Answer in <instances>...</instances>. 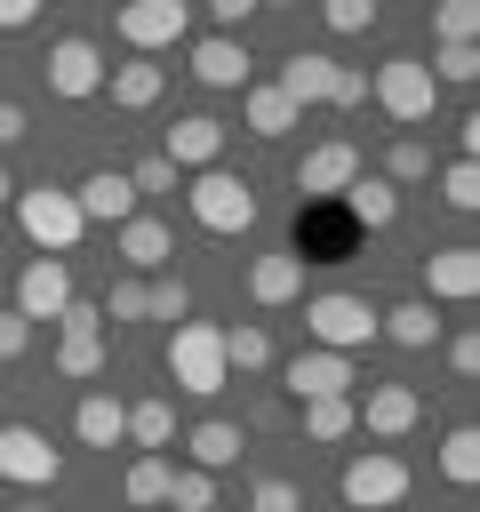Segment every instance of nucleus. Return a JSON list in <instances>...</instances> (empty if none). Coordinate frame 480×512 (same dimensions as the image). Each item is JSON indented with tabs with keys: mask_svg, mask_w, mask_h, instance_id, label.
I'll list each match as a JSON object with an SVG mask.
<instances>
[{
	"mask_svg": "<svg viewBox=\"0 0 480 512\" xmlns=\"http://www.w3.org/2000/svg\"><path fill=\"white\" fill-rule=\"evenodd\" d=\"M192 216H200V232H248L256 224V192H248V176H232V168H208V176H192Z\"/></svg>",
	"mask_w": 480,
	"mask_h": 512,
	"instance_id": "nucleus-7",
	"label": "nucleus"
},
{
	"mask_svg": "<svg viewBox=\"0 0 480 512\" xmlns=\"http://www.w3.org/2000/svg\"><path fill=\"white\" fill-rule=\"evenodd\" d=\"M104 88H112V104H120V112H152V104H160V88H168V72L136 56V64H112V72H104Z\"/></svg>",
	"mask_w": 480,
	"mask_h": 512,
	"instance_id": "nucleus-25",
	"label": "nucleus"
},
{
	"mask_svg": "<svg viewBox=\"0 0 480 512\" xmlns=\"http://www.w3.org/2000/svg\"><path fill=\"white\" fill-rule=\"evenodd\" d=\"M96 312H104V320H144V280H136V272H128V280H112V296H104Z\"/></svg>",
	"mask_w": 480,
	"mask_h": 512,
	"instance_id": "nucleus-40",
	"label": "nucleus"
},
{
	"mask_svg": "<svg viewBox=\"0 0 480 512\" xmlns=\"http://www.w3.org/2000/svg\"><path fill=\"white\" fill-rule=\"evenodd\" d=\"M72 304V264L64 256H32L24 272H16V312L24 320H56Z\"/></svg>",
	"mask_w": 480,
	"mask_h": 512,
	"instance_id": "nucleus-12",
	"label": "nucleus"
},
{
	"mask_svg": "<svg viewBox=\"0 0 480 512\" xmlns=\"http://www.w3.org/2000/svg\"><path fill=\"white\" fill-rule=\"evenodd\" d=\"M192 80L200 88H248V40H224V32L192 40Z\"/></svg>",
	"mask_w": 480,
	"mask_h": 512,
	"instance_id": "nucleus-20",
	"label": "nucleus"
},
{
	"mask_svg": "<svg viewBox=\"0 0 480 512\" xmlns=\"http://www.w3.org/2000/svg\"><path fill=\"white\" fill-rule=\"evenodd\" d=\"M16 224H24V240H32L40 256H72L80 232H88L64 184H32V192H16Z\"/></svg>",
	"mask_w": 480,
	"mask_h": 512,
	"instance_id": "nucleus-5",
	"label": "nucleus"
},
{
	"mask_svg": "<svg viewBox=\"0 0 480 512\" xmlns=\"http://www.w3.org/2000/svg\"><path fill=\"white\" fill-rule=\"evenodd\" d=\"M120 440H136V456H160V448L176 440V408H168V400H136Z\"/></svg>",
	"mask_w": 480,
	"mask_h": 512,
	"instance_id": "nucleus-29",
	"label": "nucleus"
},
{
	"mask_svg": "<svg viewBox=\"0 0 480 512\" xmlns=\"http://www.w3.org/2000/svg\"><path fill=\"white\" fill-rule=\"evenodd\" d=\"M256 368H272V336H264V320L224 328V376H256Z\"/></svg>",
	"mask_w": 480,
	"mask_h": 512,
	"instance_id": "nucleus-28",
	"label": "nucleus"
},
{
	"mask_svg": "<svg viewBox=\"0 0 480 512\" xmlns=\"http://www.w3.org/2000/svg\"><path fill=\"white\" fill-rule=\"evenodd\" d=\"M344 216H352L360 232H392V224H400V192H392L384 176H352V184H344Z\"/></svg>",
	"mask_w": 480,
	"mask_h": 512,
	"instance_id": "nucleus-22",
	"label": "nucleus"
},
{
	"mask_svg": "<svg viewBox=\"0 0 480 512\" xmlns=\"http://www.w3.org/2000/svg\"><path fill=\"white\" fill-rule=\"evenodd\" d=\"M72 208H80V224H128L136 216V184H128V168H96V176H80L72 184Z\"/></svg>",
	"mask_w": 480,
	"mask_h": 512,
	"instance_id": "nucleus-11",
	"label": "nucleus"
},
{
	"mask_svg": "<svg viewBox=\"0 0 480 512\" xmlns=\"http://www.w3.org/2000/svg\"><path fill=\"white\" fill-rule=\"evenodd\" d=\"M144 320H168V328L192 320V288H184L176 272H152V280H144Z\"/></svg>",
	"mask_w": 480,
	"mask_h": 512,
	"instance_id": "nucleus-32",
	"label": "nucleus"
},
{
	"mask_svg": "<svg viewBox=\"0 0 480 512\" xmlns=\"http://www.w3.org/2000/svg\"><path fill=\"white\" fill-rule=\"evenodd\" d=\"M328 104H344V112H352V104H368V72H360V64H336V80H328Z\"/></svg>",
	"mask_w": 480,
	"mask_h": 512,
	"instance_id": "nucleus-44",
	"label": "nucleus"
},
{
	"mask_svg": "<svg viewBox=\"0 0 480 512\" xmlns=\"http://www.w3.org/2000/svg\"><path fill=\"white\" fill-rule=\"evenodd\" d=\"M440 200L472 216V208H480V168H472V160H448V168H440Z\"/></svg>",
	"mask_w": 480,
	"mask_h": 512,
	"instance_id": "nucleus-38",
	"label": "nucleus"
},
{
	"mask_svg": "<svg viewBox=\"0 0 480 512\" xmlns=\"http://www.w3.org/2000/svg\"><path fill=\"white\" fill-rule=\"evenodd\" d=\"M424 176H432V144L424 136H392L384 144V184L400 192V184H424Z\"/></svg>",
	"mask_w": 480,
	"mask_h": 512,
	"instance_id": "nucleus-30",
	"label": "nucleus"
},
{
	"mask_svg": "<svg viewBox=\"0 0 480 512\" xmlns=\"http://www.w3.org/2000/svg\"><path fill=\"white\" fill-rule=\"evenodd\" d=\"M352 416H360L376 440H408L416 416H424V400H416L408 384H368V400H352Z\"/></svg>",
	"mask_w": 480,
	"mask_h": 512,
	"instance_id": "nucleus-16",
	"label": "nucleus"
},
{
	"mask_svg": "<svg viewBox=\"0 0 480 512\" xmlns=\"http://www.w3.org/2000/svg\"><path fill=\"white\" fill-rule=\"evenodd\" d=\"M24 352H32V320L16 304H0V360H24Z\"/></svg>",
	"mask_w": 480,
	"mask_h": 512,
	"instance_id": "nucleus-43",
	"label": "nucleus"
},
{
	"mask_svg": "<svg viewBox=\"0 0 480 512\" xmlns=\"http://www.w3.org/2000/svg\"><path fill=\"white\" fill-rule=\"evenodd\" d=\"M328 80H336V56L304 48V56H288V64H280V80H272V88H280V96L304 112V104H328Z\"/></svg>",
	"mask_w": 480,
	"mask_h": 512,
	"instance_id": "nucleus-21",
	"label": "nucleus"
},
{
	"mask_svg": "<svg viewBox=\"0 0 480 512\" xmlns=\"http://www.w3.org/2000/svg\"><path fill=\"white\" fill-rule=\"evenodd\" d=\"M248 296H256L264 312L296 304V296H304V256H296V248H272V256H256V264H248Z\"/></svg>",
	"mask_w": 480,
	"mask_h": 512,
	"instance_id": "nucleus-18",
	"label": "nucleus"
},
{
	"mask_svg": "<svg viewBox=\"0 0 480 512\" xmlns=\"http://www.w3.org/2000/svg\"><path fill=\"white\" fill-rule=\"evenodd\" d=\"M304 336H312V352H360V344H376V304L368 296H352V288H320V296H304Z\"/></svg>",
	"mask_w": 480,
	"mask_h": 512,
	"instance_id": "nucleus-1",
	"label": "nucleus"
},
{
	"mask_svg": "<svg viewBox=\"0 0 480 512\" xmlns=\"http://www.w3.org/2000/svg\"><path fill=\"white\" fill-rule=\"evenodd\" d=\"M360 176V152L336 136V144H312L304 160H296V192L304 200H344V184Z\"/></svg>",
	"mask_w": 480,
	"mask_h": 512,
	"instance_id": "nucleus-13",
	"label": "nucleus"
},
{
	"mask_svg": "<svg viewBox=\"0 0 480 512\" xmlns=\"http://www.w3.org/2000/svg\"><path fill=\"white\" fill-rule=\"evenodd\" d=\"M320 16H328V32H368L376 24V0H328Z\"/></svg>",
	"mask_w": 480,
	"mask_h": 512,
	"instance_id": "nucleus-41",
	"label": "nucleus"
},
{
	"mask_svg": "<svg viewBox=\"0 0 480 512\" xmlns=\"http://www.w3.org/2000/svg\"><path fill=\"white\" fill-rule=\"evenodd\" d=\"M440 472H448L456 488H472V480H480V432H472V424H456V432L440 440Z\"/></svg>",
	"mask_w": 480,
	"mask_h": 512,
	"instance_id": "nucleus-35",
	"label": "nucleus"
},
{
	"mask_svg": "<svg viewBox=\"0 0 480 512\" xmlns=\"http://www.w3.org/2000/svg\"><path fill=\"white\" fill-rule=\"evenodd\" d=\"M112 248H120V264L144 280V272H168V256H176V232H168L160 216H128V224L112 232Z\"/></svg>",
	"mask_w": 480,
	"mask_h": 512,
	"instance_id": "nucleus-17",
	"label": "nucleus"
},
{
	"mask_svg": "<svg viewBox=\"0 0 480 512\" xmlns=\"http://www.w3.org/2000/svg\"><path fill=\"white\" fill-rule=\"evenodd\" d=\"M248 504H256V512H304V488L280 480V472H264V480L248 488Z\"/></svg>",
	"mask_w": 480,
	"mask_h": 512,
	"instance_id": "nucleus-39",
	"label": "nucleus"
},
{
	"mask_svg": "<svg viewBox=\"0 0 480 512\" xmlns=\"http://www.w3.org/2000/svg\"><path fill=\"white\" fill-rule=\"evenodd\" d=\"M448 368L472 384V376H480V336H448Z\"/></svg>",
	"mask_w": 480,
	"mask_h": 512,
	"instance_id": "nucleus-46",
	"label": "nucleus"
},
{
	"mask_svg": "<svg viewBox=\"0 0 480 512\" xmlns=\"http://www.w3.org/2000/svg\"><path fill=\"white\" fill-rule=\"evenodd\" d=\"M120 496H128L136 512H152V504H168V456H136V464L120 472Z\"/></svg>",
	"mask_w": 480,
	"mask_h": 512,
	"instance_id": "nucleus-31",
	"label": "nucleus"
},
{
	"mask_svg": "<svg viewBox=\"0 0 480 512\" xmlns=\"http://www.w3.org/2000/svg\"><path fill=\"white\" fill-rule=\"evenodd\" d=\"M424 72H432L440 88H472V80H480V48H472V40H456V48H432V56H424Z\"/></svg>",
	"mask_w": 480,
	"mask_h": 512,
	"instance_id": "nucleus-34",
	"label": "nucleus"
},
{
	"mask_svg": "<svg viewBox=\"0 0 480 512\" xmlns=\"http://www.w3.org/2000/svg\"><path fill=\"white\" fill-rule=\"evenodd\" d=\"M472 32H480V8H472V0H440V8H432V40H440V48H456V40H472Z\"/></svg>",
	"mask_w": 480,
	"mask_h": 512,
	"instance_id": "nucleus-37",
	"label": "nucleus"
},
{
	"mask_svg": "<svg viewBox=\"0 0 480 512\" xmlns=\"http://www.w3.org/2000/svg\"><path fill=\"white\" fill-rule=\"evenodd\" d=\"M240 120H248L256 136H288V128L304 120V112H296V104H288V96H280L272 80H256V88H240Z\"/></svg>",
	"mask_w": 480,
	"mask_h": 512,
	"instance_id": "nucleus-26",
	"label": "nucleus"
},
{
	"mask_svg": "<svg viewBox=\"0 0 480 512\" xmlns=\"http://www.w3.org/2000/svg\"><path fill=\"white\" fill-rule=\"evenodd\" d=\"M184 448H192V472H232V464L248 456V432H240L232 416H200V424L184 432Z\"/></svg>",
	"mask_w": 480,
	"mask_h": 512,
	"instance_id": "nucleus-19",
	"label": "nucleus"
},
{
	"mask_svg": "<svg viewBox=\"0 0 480 512\" xmlns=\"http://www.w3.org/2000/svg\"><path fill=\"white\" fill-rule=\"evenodd\" d=\"M160 160L184 176H208V168H224V120H208V112H184L176 128H168V144H160Z\"/></svg>",
	"mask_w": 480,
	"mask_h": 512,
	"instance_id": "nucleus-10",
	"label": "nucleus"
},
{
	"mask_svg": "<svg viewBox=\"0 0 480 512\" xmlns=\"http://www.w3.org/2000/svg\"><path fill=\"white\" fill-rule=\"evenodd\" d=\"M56 328H64V336H104V312H96L88 296H72V304L56 312Z\"/></svg>",
	"mask_w": 480,
	"mask_h": 512,
	"instance_id": "nucleus-45",
	"label": "nucleus"
},
{
	"mask_svg": "<svg viewBox=\"0 0 480 512\" xmlns=\"http://www.w3.org/2000/svg\"><path fill=\"white\" fill-rule=\"evenodd\" d=\"M280 384H288L296 400H336V392H352L360 376H352L344 352H296V360L280 368Z\"/></svg>",
	"mask_w": 480,
	"mask_h": 512,
	"instance_id": "nucleus-15",
	"label": "nucleus"
},
{
	"mask_svg": "<svg viewBox=\"0 0 480 512\" xmlns=\"http://www.w3.org/2000/svg\"><path fill=\"white\" fill-rule=\"evenodd\" d=\"M376 336H392L400 352H432V344H440V312H432L424 296H408V304L376 312Z\"/></svg>",
	"mask_w": 480,
	"mask_h": 512,
	"instance_id": "nucleus-23",
	"label": "nucleus"
},
{
	"mask_svg": "<svg viewBox=\"0 0 480 512\" xmlns=\"http://www.w3.org/2000/svg\"><path fill=\"white\" fill-rule=\"evenodd\" d=\"M368 96H376L400 128H424V120L440 112V80L424 72V56H384L376 80H368Z\"/></svg>",
	"mask_w": 480,
	"mask_h": 512,
	"instance_id": "nucleus-4",
	"label": "nucleus"
},
{
	"mask_svg": "<svg viewBox=\"0 0 480 512\" xmlns=\"http://www.w3.org/2000/svg\"><path fill=\"white\" fill-rule=\"evenodd\" d=\"M128 184H136V200H144V192H176V168H168L160 152H144V160L128 168Z\"/></svg>",
	"mask_w": 480,
	"mask_h": 512,
	"instance_id": "nucleus-42",
	"label": "nucleus"
},
{
	"mask_svg": "<svg viewBox=\"0 0 480 512\" xmlns=\"http://www.w3.org/2000/svg\"><path fill=\"white\" fill-rule=\"evenodd\" d=\"M296 408H304V440H320V448H336V440H352V432H360L352 392H336V400H296Z\"/></svg>",
	"mask_w": 480,
	"mask_h": 512,
	"instance_id": "nucleus-27",
	"label": "nucleus"
},
{
	"mask_svg": "<svg viewBox=\"0 0 480 512\" xmlns=\"http://www.w3.org/2000/svg\"><path fill=\"white\" fill-rule=\"evenodd\" d=\"M0 200H16V176H8V168H0Z\"/></svg>",
	"mask_w": 480,
	"mask_h": 512,
	"instance_id": "nucleus-49",
	"label": "nucleus"
},
{
	"mask_svg": "<svg viewBox=\"0 0 480 512\" xmlns=\"http://www.w3.org/2000/svg\"><path fill=\"white\" fill-rule=\"evenodd\" d=\"M480 296V248H432L424 256V304H472Z\"/></svg>",
	"mask_w": 480,
	"mask_h": 512,
	"instance_id": "nucleus-14",
	"label": "nucleus"
},
{
	"mask_svg": "<svg viewBox=\"0 0 480 512\" xmlns=\"http://www.w3.org/2000/svg\"><path fill=\"white\" fill-rule=\"evenodd\" d=\"M408 488H416V472H408V456H392V448H360V456L336 472V496H344L352 512H392Z\"/></svg>",
	"mask_w": 480,
	"mask_h": 512,
	"instance_id": "nucleus-3",
	"label": "nucleus"
},
{
	"mask_svg": "<svg viewBox=\"0 0 480 512\" xmlns=\"http://www.w3.org/2000/svg\"><path fill=\"white\" fill-rule=\"evenodd\" d=\"M56 376H104V336H56Z\"/></svg>",
	"mask_w": 480,
	"mask_h": 512,
	"instance_id": "nucleus-36",
	"label": "nucleus"
},
{
	"mask_svg": "<svg viewBox=\"0 0 480 512\" xmlns=\"http://www.w3.org/2000/svg\"><path fill=\"white\" fill-rule=\"evenodd\" d=\"M24 24H40V0H0V32H24Z\"/></svg>",
	"mask_w": 480,
	"mask_h": 512,
	"instance_id": "nucleus-47",
	"label": "nucleus"
},
{
	"mask_svg": "<svg viewBox=\"0 0 480 512\" xmlns=\"http://www.w3.org/2000/svg\"><path fill=\"white\" fill-rule=\"evenodd\" d=\"M64 472V456L48 448V432H32V424H0V480H16V488H48Z\"/></svg>",
	"mask_w": 480,
	"mask_h": 512,
	"instance_id": "nucleus-9",
	"label": "nucleus"
},
{
	"mask_svg": "<svg viewBox=\"0 0 480 512\" xmlns=\"http://www.w3.org/2000/svg\"><path fill=\"white\" fill-rule=\"evenodd\" d=\"M0 512H8V504H0Z\"/></svg>",
	"mask_w": 480,
	"mask_h": 512,
	"instance_id": "nucleus-50",
	"label": "nucleus"
},
{
	"mask_svg": "<svg viewBox=\"0 0 480 512\" xmlns=\"http://www.w3.org/2000/svg\"><path fill=\"white\" fill-rule=\"evenodd\" d=\"M112 32H120V40H128V48L152 64L160 48H184V32H192V8H184V0H128V8L112 16Z\"/></svg>",
	"mask_w": 480,
	"mask_h": 512,
	"instance_id": "nucleus-6",
	"label": "nucleus"
},
{
	"mask_svg": "<svg viewBox=\"0 0 480 512\" xmlns=\"http://www.w3.org/2000/svg\"><path fill=\"white\" fill-rule=\"evenodd\" d=\"M104 56H96V40H80V32H64L56 48H48V96H64V104H88V96H104Z\"/></svg>",
	"mask_w": 480,
	"mask_h": 512,
	"instance_id": "nucleus-8",
	"label": "nucleus"
},
{
	"mask_svg": "<svg viewBox=\"0 0 480 512\" xmlns=\"http://www.w3.org/2000/svg\"><path fill=\"white\" fill-rule=\"evenodd\" d=\"M168 512H216V472L168 464Z\"/></svg>",
	"mask_w": 480,
	"mask_h": 512,
	"instance_id": "nucleus-33",
	"label": "nucleus"
},
{
	"mask_svg": "<svg viewBox=\"0 0 480 512\" xmlns=\"http://www.w3.org/2000/svg\"><path fill=\"white\" fill-rule=\"evenodd\" d=\"M72 432H80V448H120V432H128V400L88 392V400L72 408Z\"/></svg>",
	"mask_w": 480,
	"mask_h": 512,
	"instance_id": "nucleus-24",
	"label": "nucleus"
},
{
	"mask_svg": "<svg viewBox=\"0 0 480 512\" xmlns=\"http://www.w3.org/2000/svg\"><path fill=\"white\" fill-rule=\"evenodd\" d=\"M24 128H32V120H24V104H8V96H0V144H16Z\"/></svg>",
	"mask_w": 480,
	"mask_h": 512,
	"instance_id": "nucleus-48",
	"label": "nucleus"
},
{
	"mask_svg": "<svg viewBox=\"0 0 480 512\" xmlns=\"http://www.w3.org/2000/svg\"><path fill=\"white\" fill-rule=\"evenodd\" d=\"M168 376H176V392H192V400H216L232 376H224V328L216 320H176L168 328Z\"/></svg>",
	"mask_w": 480,
	"mask_h": 512,
	"instance_id": "nucleus-2",
	"label": "nucleus"
}]
</instances>
